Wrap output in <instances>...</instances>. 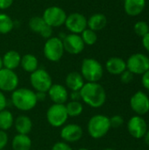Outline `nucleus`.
I'll return each instance as SVG.
<instances>
[{
	"instance_id": "f257e3e1",
	"label": "nucleus",
	"mask_w": 149,
	"mask_h": 150,
	"mask_svg": "<svg viewBox=\"0 0 149 150\" xmlns=\"http://www.w3.org/2000/svg\"><path fill=\"white\" fill-rule=\"evenodd\" d=\"M81 100L92 108L103 106L106 101V92L99 83H85L80 90Z\"/></svg>"
},
{
	"instance_id": "f03ea898",
	"label": "nucleus",
	"mask_w": 149,
	"mask_h": 150,
	"mask_svg": "<svg viewBox=\"0 0 149 150\" xmlns=\"http://www.w3.org/2000/svg\"><path fill=\"white\" fill-rule=\"evenodd\" d=\"M11 101L15 108L22 112L32 110L38 103L35 91L25 87L17 88L13 91L11 92Z\"/></svg>"
},
{
	"instance_id": "7ed1b4c3",
	"label": "nucleus",
	"mask_w": 149,
	"mask_h": 150,
	"mask_svg": "<svg viewBox=\"0 0 149 150\" xmlns=\"http://www.w3.org/2000/svg\"><path fill=\"white\" fill-rule=\"evenodd\" d=\"M110 118L104 114H96L92 116L87 125V131L93 139H101L105 136L111 129Z\"/></svg>"
},
{
	"instance_id": "20e7f679",
	"label": "nucleus",
	"mask_w": 149,
	"mask_h": 150,
	"mask_svg": "<svg viewBox=\"0 0 149 150\" xmlns=\"http://www.w3.org/2000/svg\"><path fill=\"white\" fill-rule=\"evenodd\" d=\"M80 73L87 83H98L104 76V68L97 60L85 58L82 62Z\"/></svg>"
},
{
	"instance_id": "39448f33",
	"label": "nucleus",
	"mask_w": 149,
	"mask_h": 150,
	"mask_svg": "<svg viewBox=\"0 0 149 150\" xmlns=\"http://www.w3.org/2000/svg\"><path fill=\"white\" fill-rule=\"evenodd\" d=\"M64 52L62 40L59 37H50L47 40L43 47L45 57L52 62H59L62 58Z\"/></svg>"
},
{
	"instance_id": "423d86ee",
	"label": "nucleus",
	"mask_w": 149,
	"mask_h": 150,
	"mask_svg": "<svg viewBox=\"0 0 149 150\" xmlns=\"http://www.w3.org/2000/svg\"><path fill=\"white\" fill-rule=\"evenodd\" d=\"M30 83L35 92H47L52 86V77L44 69H38L30 75Z\"/></svg>"
},
{
	"instance_id": "0eeeda50",
	"label": "nucleus",
	"mask_w": 149,
	"mask_h": 150,
	"mask_svg": "<svg viewBox=\"0 0 149 150\" xmlns=\"http://www.w3.org/2000/svg\"><path fill=\"white\" fill-rule=\"evenodd\" d=\"M46 117L48 124L53 127H63L69 118L67 113L65 105L60 104H53L47 109Z\"/></svg>"
},
{
	"instance_id": "6e6552de",
	"label": "nucleus",
	"mask_w": 149,
	"mask_h": 150,
	"mask_svg": "<svg viewBox=\"0 0 149 150\" xmlns=\"http://www.w3.org/2000/svg\"><path fill=\"white\" fill-rule=\"evenodd\" d=\"M42 18L52 28L59 27L65 24L67 13L60 6H49L44 11Z\"/></svg>"
},
{
	"instance_id": "1a4fd4ad",
	"label": "nucleus",
	"mask_w": 149,
	"mask_h": 150,
	"mask_svg": "<svg viewBox=\"0 0 149 150\" xmlns=\"http://www.w3.org/2000/svg\"><path fill=\"white\" fill-rule=\"evenodd\" d=\"M126 62V69L133 75H143L149 69V57L142 53H136L129 56Z\"/></svg>"
},
{
	"instance_id": "9d476101",
	"label": "nucleus",
	"mask_w": 149,
	"mask_h": 150,
	"mask_svg": "<svg viewBox=\"0 0 149 150\" xmlns=\"http://www.w3.org/2000/svg\"><path fill=\"white\" fill-rule=\"evenodd\" d=\"M19 83L18 75L14 70L5 68L0 69V91L3 92H12Z\"/></svg>"
},
{
	"instance_id": "9b49d317",
	"label": "nucleus",
	"mask_w": 149,
	"mask_h": 150,
	"mask_svg": "<svg viewBox=\"0 0 149 150\" xmlns=\"http://www.w3.org/2000/svg\"><path fill=\"white\" fill-rule=\"evenodd\" d=\"M64 25L70 33L81 34L88 27L87 18L80 12H73L67 15Z\"/></svg>"
},
{
	"instance_id": "f8f14e48",
	"label": "nucleus",
	"mask_w": 149,
	"mask_h": 150,
	"mask_svg": "<svg viewBox=\"0 0 149 150\" xmlns=\"http://www.w3.org/2000/svg\"><path fill=\"white\" fill-rule=\"evenodd\" d=\"M130 105L137 115H145L149 112V97L145 92L139 91L132 96Z\"/></svg>"
},
{
	"instance_id": "ddd939ff",
	"label": "nucleus",
	"mask_w": 149,
	"mask_h": 150,
	"mask_svg": "<svg viewBox=\"0 0 149 150\" xmlns=\"http://www.w3.org/2000/svg\"><path fill=\"white\" fill-rule=\"evenodd\" d=\"M64 51L70 54H81L84 47L85 44L83 41L81 36L76 33H69L62 39Z\"/></svg>"
},
{
	"instance_id": "4468645a",
	"label": "nucleus",
	"mask_w": 149,
	"mask_h": 150,
	"mask_svg": "<svg viewBox=\"0 0 149 150\" xmlns=\"http://www.w3.org/2000/svg\"><path fill=\"white\" fill-rule=\"evenodd\" d=\"M83 135V130L81 126L77 124H67L61 127L60 136L62 142L67 143L77 142L82 139Z\"/></svg>"
},
{
	"instance_id": "2eb2a0df",
	"label": "nucleus",
	"mask_w": 149,
	"mask_h": 150,
	"mask_svg": "<svg viewBox=\"0 0 149 150\" xmlns=\"http://www.w3.org/2000/svg\"><path fill=\"white\" fill-rule=\"evenodd\" d=\"M127 130L131 136L135 139H141L148 131V124L146 120L139 115L132 117L127 122Z\"/></svg>"
},
{
	"instance_id": "dca6fc26",
	"label": "nucleus",
	"mask_w": 149,
	"mask_h": 150,
	"mask_svg": "<svg viewBox=\"0 0 149 150\" xmlns=\"http://www.w3.org/2000/svg\"><path fill=\"white\" fill-rule=\"evenodd\" d=\"M28 26L33 33L40 34L41 37L47 40L52 37L53 28L44 21L42 17L35 16L31 18L28 22Z\"/></svg>"
},
{
	"instance_id": "f3484780",
	"label": "nucleus",
	"mask_w": 149,
	"mask_h": 150,
	"mask_svg": "<svg viewBox=\"0 0 149 150\" xmlns=\"http://www.w3.org/2000/svg\"><path fill=\"white\" fill-rule=\"evenodd\" d=\"M47 95L54 104L65 105L68 99V92L66 87L60 83L52 84V86L47 91Z\"/></svg>"
},
{
	"instance_id": "a211bd4d",
	"label": "nucleus",
	"mask_w": 149,
	"mask_h": 150,
	"mask_svg": "<svg viewBox=\"0 0 149 150\" xmlns=\"http://www.w3.org/2000/svg\"><path fill=\"white\" fill-rule=\"evenodd\" d=\"M106 70L114 76H120L126 70V62L120 57H111L105 63Z\"/></svg>"
},
{
	"instance_id": "6ab92c4d",
	"label": "nucleus",
	"mask_w": 149,
	"mask_h": 150,
	"mask_svg": "<svg viewBox=\"0 0 149 150\" xmlns=\"http://www.w3.org/2000/svg\"><path fill=\"white\" fill-rule=\"evenodd\" d=\"M84 83L85 80L83 79L81 73L77 71H72L68 73L65 79L66 87L69 89L71 91H80Z\"/></svg>"
},
{
	"instance_id": "aec40b11",
	"label": "nucleus",
	"mask_w": 149,
	"mask_h": 150,
	"mask_svg": "<svg viewBox=\"0 0 149 150\" xmlns=\"http://www.w3.org/2000/svg\"><path fill=\"white\" fill-rule=\"evenodd\" d=\"M2 62H3L4 68L11 70H14L18 66H20L21 55L18 51L9 50L3 55Z\"/></svg>"
},
{
	"instance_id": "412c9836",
	"label": "nucleus",
	"mask_w": 149,
	"mask_h": 150,
	"mask_svg": "<svg viewBox=\"0 0 149 150\" xmlns=\"http://www.w3.org/2000/svg\"><path fill=\"white\" fill-rule=\"evenodd\" d=\"M146 6V0H125L124 10L131 17H136L142 13Z\"/></svg>"
},
{
	"instance_id": "4be33fe9",
	"label": "nucleus",
	"mask_w": 149,
	"mask_h": 150,
	"mask_svg": "<svg viewBox=\"0 0 149 150\" xmlns=\"http://www.w3.org/2000/svg\"><path fill=\"white\" fill-rule=\"evenodd\" d=\"M13 126L18 134L28 135L32 129V121L26 115H18L14 120Z\"/></svg>"
},
{
	"instance_id": "5701e85b",
	"label": "nucleus",
	"mask_w": 149,
	"mask_h": 150,
	"mask_svg": "<svg viewBox=\"0 0 149 150\" xmlns=\"http://www.w3.org/2000/svg\"><path fill=\"white\" fill-rule=\"evenodd\" d=\"M107 25V18L103 13H94L87 18L88 28L97 32L104 29Z\"/></svg>"
},
{
	"instance_id": "b1692460",
	"label": "nucleus",
	"mask_w": 149,
	"mask_h": 150,
	"mask_svg": "<svg viewBox=\"0 0 149 150\" xmlns=\"http://www.w3.org/2000/svg\"><path fill=\"white\" fill-rule=\"evenodd\" d=\"M32 148V140L26 134H17L11 141L12 150H30Z\"/></svg>"
},
{
	"instance_id": "393cba45",
	"label": "nucleus",
	"mask_w": 149,
	"mask_h": 150,
	"mask_svg": "<svg viewBox=\"0 0 149 150\" xmlns=\"http://www.w3.org/2000/svg\"><path fill=\"white\" fill-rule=\"evenodd\" d=\"M20 66L25 72L31 74L39 69L38 58L32 54H25L21 56Z\"/></svg>"
},
{
	"instance_id": "a878e982",
	"label": "nucleus",
	"mask_w": 149,
	"mask_h": 150,
	"mask_svg": "<svg viewBox=\"0 0 149 150\" xmlns=\"http://www.w3.org/2000/svg\"><path fill=\"white\" fill-rule=\"evenodd\" d=\"M14 125V117L9 110H3L0 112V130L8 131Z\"/></svg>"
},
{
	"instance_id": "bb28decb",
	"label": "nucleus",
	"mask_w": 149,
	"mask_h": 150,
	"mask_svg": "<svg viewBox=\"0 0 149 150\" xmlns=\"http://www.w3.org/2000/svg\"><path fill=\"white\" fill-rule=\"evenodd\" d=\"M65 106H66V110H67V113L68 117H71V118L78 117L83 112V105L80 101L70 100L69 102L67 103V105H65Z\"/></svg>"
},
{
	"instance_id": "cd10ccee",
	"label": "nucleus",
	"mask_w": 149,
	"mask_h": 150,
	"mask_svg": "<svg viewBox=\"0 0 149 150\" xmlns=\"http://www.w3.org/2000/svg\"><path fill=\"white\" fill-rule=\"evenodd\" d=\"M13 27L14 22L12 18L5 13H0V33H9L13 29Z\"/></svg>"
},
{
	"instance_id": "c85d7f7f",
	"label": "nucleus",
	"mask_w": 149,
	"mask_h": 150,
	"mask_svg": "<svg viewBox=\"0 0 149 150\" xmlns=\"http://www.w3.org/2000/svg\"><path fill=\"white\" fill-rule=\"evenodd\" d=\"M80 36H81L83 41L84 42V44L88 45V46H92L97 41V33L95 31L88 28V27L81 33Z\"/></svg>"
},
{
	"instance_id": "c756f323",
	"label": "nucleus",
	"mask_w": 149,
	"mask_h": 150,
	"mask_svg": "<svg viewBox=\"0 0 149 150\" xmlns=\"http://www.w3.org/2000/svg\"><path fill=\"white\" fill-rule=\"evenodd\" d=\"M134 33L140 36V37H144L146 34L149 33V25L145 21H138L134 24L133 26Z\"/></svg>"
},
{
	"instance_id": "7c9ffc66",
	"label": "nucleus",
	"mask_w": 149,
	"mask_h": 150,
	"mask_svg": "<svg viewBox=\"0 0 149 150\" xmlns=\"http://www.w3.org/2000/svg\"><path fill=\"white\" fill-rule=\"evenodd\" d=\"M110 123H111V127L118 128L123 125L124 119L120 115H114L112 118H110Z\"/></svg>"
},
{
	"instance_id": "2f4dec72",
	"label": "nucleus",
	"mask_w": 149,
	"mask_h": 150,
	"mask_svg": "<svg viewBox=\"0 0 149 150\" xmlns=\"http://www.w3.org/2000/svg\"><path fill=\"white\" fill-rule=\"evenodd\" d=\"M133 76L134 75L132 72L126 69L120 75V80L123 83H129L133 80Z\"/></svg>"
},
{
	"instance_id": "473e14b6",
	"label": "nucleus",
	"mask_w": 149,
	"mask_h": 150,
	"mask_svg": "<svg viewBox=\"0 0 149 150\" xmlns=\"http://www.w3.org/2000/svg\"><path fill=\"white\" fill-rule=\"evenodd\" d=\"M51 150H73L71 146L64 142H58L54 144Z\"/></svg>"
},
{
	"instance_id": "72a5a7b5",
	"label": "nucleus",
	"mask_w": 149,
	"mask_h": 150,
	"mask_svg": "<svg viewBox=\"0 0 149 150\" xmlns=\"http://www.w3.org/2000/svg\"><path fill=\"white\" fill-rule=\"evenodd\" d=\"M9 141L8 134L5 131L0 130V149H4V148L7 146Z\"/></svg>"
},
{
	"instance_id": "f704fd0d",
	"label": "nucleus",
	"mask_w": 149,
	"mask_h": 150,
	"mask_svg": "<svg viewBox=\"0 0 149 150\" xmlns=\"http://www.w3.org/2000/svg\"><path fill=\"white\" fill-rule=\"evenodd\" d=\"M141 83H142V85H143V87L145 89H147V90L149 91V69L142 75Z\"/></svg>"
},
{
	"instance_id": "c9c22d12",
	"label": "nucleus",
	"mask_w": 149,
	"mask_h": 150,
	"mask_svg": "<svg viewBox=\"0 0 149 150\" xmlns=\"http://www.w3.org/2000/svg\"><path fill=\"white\" fill-rule=\"evenodd\" d=\"M7 106V98L3 91H0V112L4 110Z\"/></svg>"
},
{
	"instance_id": "e433bc0d",
	"label": "nucleus",
	"mask_w": 149,
	"mask_h": 150,
	"mask_svg": "<svg viewBox=\"0 0 149 150\" xmlns=\"http://www.w3.org/2000/svg\"><path fill=\"white\" fill-rule=\"evenodd\" d=\"M13 4V0H0V10H6Z\"/></svg>"
},
{
	"instance_id": "4c0bfd02",
	"label": "nucleus",
	"mask_w": 149,
	"mask_h": 150,
	"mask_svg": "<svg viewBox=\"0 0 149 150\" xmlns=\"http://www.w3.org/2000/svg\"><path fill=\"white\" fill-rule=\"evenodd\" d=\"M68 98H70L72 101H80L81 100L80 91H71L70 95H68Z\"/></svg>"
},
{
	"instance_id": "58836bf2",
	"label": "nucleus",
	"mask_w": 149,
	"mask_h": 150,
	"mask_svg": "<svg viewBox=\"0 0 149 150\" xmlns=\"http://www.w3.org/2000/svg\"><path fill=\"white\" fill-rule=\"evenodd\" d=\"M142 46L143 47L149 52V33L142 37Z\"/></svg>"
},
{
	"instance_id": "ea45409f",
	"label": "nucleus",
	"mask_w": 149,
	"mask_h": 150,
	"mask_svg": "<svg viewBox=\"0 0 149 150\" xmlns=\"http://www.w3.org/2000/svg\"><path fill=\"white\" fill-rule=\"evenodd\" d=\"M36 93V98L38 102L39 101H44L47 98V93L46 92H35Z\"/></svg>"
},
{
	"instance_id": "a19ab883",
	"label": "nucleus",
	"mask_w": 149,
	"mask_h": 150,
	"mask_svg": "<svg viewBox=\"0 0 149 150\" xmlns=\"http://www.w3.org/2000/svg\"><path fill=\"white\" fill-rule=\"evenodd\" d=\"M144 140H145V142H146V144L148 145L149 147V130L147 131V133H146V134L144 135Z\"/></svg>"
},
{
	"instance_id": "79ce46f5",
	"label": "nucleus",
	"mask_w": 149,
	"mask_h": 150,
	"mask_svg": "<svg viewBox=\"0 0 149 150\" xmlns=\"http://www.w3.org/2000/svg\"><path fill=\"white\" fill-rule=\"evenodd\" d=\"M4 67H3V62H2V57L0 56V69H3Z\"/></svg>"
},
{
	"instance_id": "37998d69",
	"label": "nucleus",
	"mask_w": 149,
	"mask_h": 150,
	"mask_svg": "<svg viewBox=\"0 0 149 150\" xmlns=\"http://www.w3.org/2000/svg\"><path fill=\"white\" fill-rule=\"evenodd\" d=\"M77 150H89L88 149H85V148H81V149H79Z\"/></svg>"
},
{
	"instance_id": "c03bdc74",
	"label": "nucleus",
	"mask_w": 149,
	"mask_h": 150,
	"mask_svg": "<svg viewBox=\"0 0 149 150\" xmlns=\"http://www.w3.org/2000/svg\"><path fill=\"white\" fill-rule=\"evenodd\" d=\"M104 150H115V149H111V148H108V149H105Z\"/></svg>"
},
{
	"instance_id": "a18cd8bd",
	"label": "nucleus",
	"mask_w": 149,
	"mask_h": 150,
	"mask_svg": "<svg viewBox=\"0 0 149 150\" xmlns=\"http://www.w3.org/2000/svg\"><path fill=\"white\" fill-rule=\"evenodd\" d=\"M0 150H4V149H0Z\"/></svg>"
}]
</instances>
